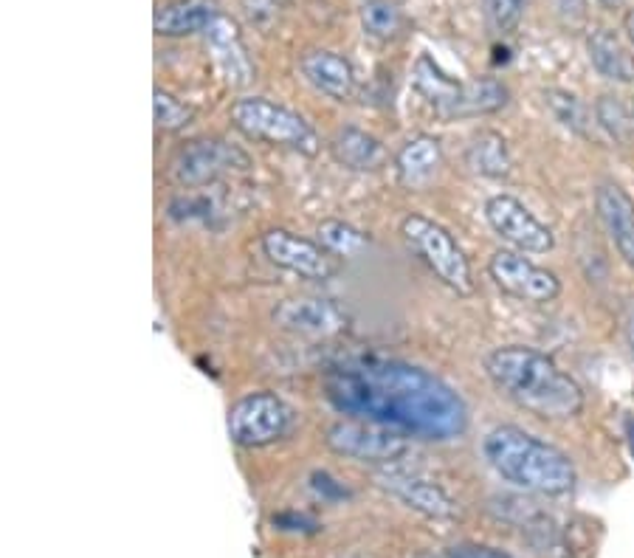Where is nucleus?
<instances>
[{"label": "nucleus", "mask_w": 634, "mask_h": 558, "mask_svg": "<svg viewBox=\"0 0 634 558\" xmlns=\"http://www.w3.org/2000/svg\"><path fill=\"white\" fill-rule=\"evenodd\" d=\"M325 395L344 415L446 443L468 429V406L434 372L395 358H347L325 375Z\"/></svg>", "instance_id": "f257e3e1"}, {"label": "nucleus", "mask_w": 634, "mask_h": 558, "mask_svg": "<svg viewBox=\"0 0 634 558\" xmlns=\"http://www.w3.org/2000/svg\"><path fill=\"white\" fill-rule=\"evenodd\" d=\"M485 372L505 398L536 418L570 420L584 409V389L578 387V381L553 358L525 344L494 350L485 358Z\"/></svg>", "instance_id": "f03ea898"}, {"label": "nucleus", "mask_w": 634, "mask_h": 558, "mask_svg": "<svg viewBox=\"0 0 634 558\" xmlns=\"http://www.w3.org/2000/svg\"><path fill=\"white\" fill-rule=\"evenodd\" d=\"M482 451L499 477L530 494H570L578 480L573 460L564 451L519 426L491 429L482 440Z\"/></svg>", "instance_id": "7ed1b4c3"}, {"label": "nucleus", "mask_w": 634, "mask_h": 558, "mask_svg": "<svg viewBox=\"0 0 634 558\" xmlns=\"http://www.w3.org/2000/svg\"><path fill=\"white\" fill-rule=\"evenodd\" d=\"M232 124L254 141H263L271 147H285L302 155L319 153V136L316 130L299 116L296 110L277 105L265 96H243L229 110Z\"/></svg>", "instance_id": "20e7f679"}, {"label": "nucleus", "mask_w": 634, "mask_h": 558, "mask_svg": "<svg viewBox=\"0 0 634 558\" xmlns=\"http://www.w3.org/2000/svg\"><path fill=\"white\" fill-rule=\"evenodd\" d=\"M401 234L406 246L418 254L420 263L426 265L446 288L460 296L474 294L471 263H468L463 248L457 246V240L440 223H434L432 217L426 215H409L403 217Z\"/></svg>", "instance_id": "39448f33"}, {"label": "nucleus", "mask_w": 634, "mask_h": 558, "mask_svg": "<svg viewBox=\"0 0 634 558\" xmlns=\"http://www.w3.org/2000/svg\"><path fill=\"white\" fill-rule=\"evenodd\" d=\"M294 420V409L277 392L260 389L234 403L226 418V429L237 446L265 449L285 440L294 429Z\"/></svg>", "instance_id": "423d86ee"}, {"label": "nucleus", "mask_w": 634, "mask_h": 558, "mask_svg": "<svg viewBox=\"0 0 634 558\" xmlns=\"http://www.w3.org/2000/svg\"><path fill=\"white\" fill-rule=\"evenodd\" d=\"M325 446L344 460L370 465H392L409 451V440L384 423L364 418H347L330 423Z\"/></svg>", "instance_id": "0eeeda50"}, {"label": "nucleus", "mask_w": 634, "mask_h": 558, "mask_svg": "<svg viewBox=\"0 0 634 558\" xmlns=\"http://www.w3.org/2000/svg\"><path fill=\"white\" fill-rule=\"evenodd\" d=\"M251 170V155L223 139H192L172 158V178L181 186L201 189L226 175Z\"/></svg>", "instance_id": "6e6552de"}, {"label": "nucleus", "mask_w": 634, "mask_h": 558, "mask_svg": "<svg viewBox=\"0 0 634 558\" xmlns=\"http://www.w3.org/2000/svg\"><path fill=\"white\" fill-rule=\"evenodd\" d=\"M263 251L277 268L291 271V274L302 279L325 282V279L336 277V271H339L336 254H330L322 243H313L308 237H299V234L288 232V229L265 232Z\"/></svg>", "instance_id": "1a4fd4ad"}, {"label": "nucleus", "mask_w": 634, "mask_h": 558, "mask_svg": "<svg viewBox=\"0 0 634 558\" xmlns=\"http://www.w3.org/2000/svg\"><path fill=\"white\" fill-rule=\"evenodd\" d=\"M488 274L505 294L522 302L544 305L561 294V282L553 271L530 263L525 254L516 251H496L488 263Z\"/></svg>", "instance_id": "9d476101"}, {"label": "nucleus", "mask_w": 634, "mask_h": 558, "mask_svg": "<svg viewBox=\"0 0 634 558\" xmlns=\"http://www.w3.org/2000/svg\"><path fill=\"white\" fill-rule=\"evenodd\" d=\"M485 217H488L491 229L519 251L544 254L556 243L553 232L513 195H494L491 201L485 203Z\"/></svg>", "instance_id": "9b49d317"}, {"label": "nucleus", "mask_w": 634, "mask_h": 558, "mask_svg": "<svg viewBox=\"0 0 634 558\" xmlns=\"http://www.w3.org/2000/svg\"><path fill=\"white\" fill-rule=\"evenodd\" d=\"M347 313L333 299H319V296H294L282 299L274 308V325L294 333V336H308V339H330L347 330Z\"/></svg>", "instance_id": "f8f14e48"}, {"label": "nucleus", "mask_w": 634, "mask_h": 558, "mask_svg": "<svg viewBox=\"0 0 634 558\" xmlns=\"http://www.w3.org/2000/svg\"><path fill=\"white\" fill-rule=\"evenodd\" d=\"M206 48L212 51L220 74L232 88H246L254 79V62L248 57V48L243 43V34L237 29L232 17L215 15L209 20V26L203 29Z\"/></svg>", "instance_id": "ddd939ff"}, {"label": "nucleus", "mask_w": 634, "mask_h": 558, "mask_svg": "<svg viewBox=\"0 0 634 558\" xmlns=\"http://www.w3.org/2000/svg\"><path fill=\"white\" fill-rule=\"evenodd\" d=\"M378 485L395 499H401L406 508L423 513L429 519L446 522V519L457 516V502L432 480H423L415 474H401V471H387L378 477Z\"/></svg>", "instance_id": "4468645a"}, {"label": "nucleus", "mask_w": 634, "mask_h": 558, "mask_svg": "<svg viewBox=\"0 0 634 558\" xmlns=\"http://www.w3.org/2000/svg\"><path fill=\"white\" fill-rule=\"evenodd\" d=\"M299 71L313 91L325 93L336 102H347L356 93V71H353L350 60L336 51L313 48L299 60Z\"/></svg>", "instance_id": "2eb2a0df"}, {"label": "nucleus", "mask_w": 634, "mask_h": 558, "mask_svg": "<svg viewBox=\"0 0 634 558\" xmlns=\"http://www.w3.org/2000/svg\"><path fill=\"white\" fill-rule=\"evenodd\" d=\"M595 206L609 240L615 243L620 257L634 268V201L620 186L604 184L595 195Z\"/></svg>", "instance_id": "dca6fc26"}, {"label": "nucleus", "mask_w": 634, "mask_h": 558, "mask_svg": "<svg viewBox=\"0 0 634 558\" xmlns=\"http://www.w3.org/2000/svg\"><path fill=\"white\" fill-rule=\"evenodd\" d=\"M443 164V147L434 136H415L403 144L395 155V170L403 184L420 189L432 181Z\"/></svg>", "instance_id": "f3484780"}, {"label": "nucleus", "mask_w": 634, "mask_h": 558, "mask_svg": "<svg viewBox=\"0 0 634 558\" xmlns=\"http://www.w3.org/2000/svg\"><path fill=\"white\" fill-rule=\"evenodd\" d=\"M330 150H333V158L339 161L341 167L353 172H375L381 170L387 164V150L384 144L358 130V127H344L339 130L333 141H330Z\"/></svg>", "instance_id": "a211bd4d"}, {"label": "nucleus", "mask_w": 634, "mask_h": 558, "mask_svg": "<svg viewBox=\"0 0 634 558\" xmlns=\"http://www.w3.org/2000/svg\"><path fill=\"white\" fill-rule=\"evenodd\" d=\"M589 62L601 77L612 82H634V54L623 46L618 34L612 29H595L587 37Z\"/></svg>", "instance_id": "6ab92c4d"}, {"label": "nucleus", "mask_w": 634, "mask_h": 558, "mask_svg": "<svg viewBox=\"0 0 634 558\" xmlns=\"http://www.w3.org/2000/svg\"><path fill=\"white\" fill-rule=\"evenodd\" d=\"M508 105V88L496 79H474L463 82L454 105L446 113V119H465V116H485L496 113Z\"/></svg>", "instance_id": "aec40b11"}, {"label": "nucleus", "mask_w": 634, "mask_h": 558, "mask_svg": "<svg viewBox=\"0 0 634 558\" xmlns=\"http://www.w3.org/2000/svg\"><path fill=\"white\" fill-rule=\"evenodd\" d=\"M465 164L471 167V172H477L482 178H508L511 175L508 141L502 139L499 133H494V130H482L468 144Z\"/></svg>", "instance_id": "412c9836"}, {"label": "nucleus", "mask_w": 634, "mask_h": 558, "mask_svg": "<svg viewBox=\"0 0 634 558\" xmlns=\"http://www.w3.org/2000/svg\"><path fill=\"white\" fill-rule=\"evenodd\" d=\"M215 17L212 9H206L203 3H192V0H178V3H167L155 12V34L161 37H186L209 26V20Z\"/></svg>", "instance_id": "4be33fe9"}, {"label": "nucleus", "mask_w": 634, "mask_h": 558, "mask_svg": "<svg viewBox=\"0 0 634 558\" xmlns=\"http://www.w3.org/2000/svg\"><path fill=\"white\" fill-rule=\"evenodd\" d=\"M412 79H415V88L432 102L440 116L449 113V108L454 105V99H457V91H460V85H463V82H454V79L446 77L429 57H420L418 65H415V77Z\"/></svg>", "instance_id": "5701e85b"}, {"label": "nucleus", "mask_w": 634, "mask_h": 558, "mask_svg": "<svg viewBox=\"0 0 634 558\" xmlns=\"http://www.w3.org/2000/svg\"><path fill=\"white\" fill-rule=\"evenodd\" d=\"M361 26H364L367 37L387 43L401 31V9L392 0H364L361 3Z\"/></svg>", "instance_id": "b1692460"}, {"label": "nucleus", "mask_w": 634, "mask_h": 558, "mask_svg": "<svg viewBox=\"0 0 634 558\" xmlns=\"http://www.w3.org/2000/svg\"><path fill=\"white\" fill-rule=\"evenodd\" d=\"M595 119L609 133V139H615L618 144H629L634 139V110H629L620 96L606 93L598 99L595 105Z\"/></svg>", "instance_id": "393cba45"}, {"label": "nucleus", "mask_w": 634, "mask_h": 558, "mask_svg": "<svg viewBox=\"0 0 634 558\" xmlns=\"http://www.w3.org/2000/svg\"><path fill=\"white\" fill-rule=\"evenodd\" d=\"M319 243L336 254V257H353L361 248L370 246L367 234L358 232L356 226L344 223V220H325L319 223Z\"/></svg>", "instance_id": "a878e982"}, {"label": "nucleus", "mask_w": 634, "mask_h": 558, "mask_svg": "<svg viewBox=\"0 0 634 558\" xmlns=\"http://www.w3.org/2000/svg\"><path fill=\"white\" fill-rule=\"evenodd\" d=\"M153 116H155V127H158V130H164V133H181V130H186V127L192 124V119H195V110L189 108L186 102H181L178 96H172L170 91L155 88Z\"/></svg>", "instance_id": "bb28decb"}, {"label": "nucleus", "mask_w": 634, "mask_h": 558, "mask_svg": "<svg viewBox=\"0 0 634 558\" xmlns=\"http://www.w3.org/2000/svg\"><path fill=\"white\" fill-rule=\"evenodd\" d=\"M544 102L550 105L553 116H556L558 122L564 124L567 130L587 136L589 110L578 96H573V93H567V91H544Z\"/></svg>", "instance_id": "cd10ccee"}, {"label": "nucleus", "mask_w": 634, "mask_h": 558, "mask_svg": "<svg viewBox=\"0 0 634 558\" xmlns=\"http://www.w3.org/2000/svg\"><path fill=\"white\" fill-rule=\"evenodd\" d=\"M485 17L496 34H513L525 15V0H482Z\"/></svg>", "instance_id": "c85d7f7f"}, {"label": "nucleus", "mask_w": 634, "mask_h": 558, "mask_svg": "<svg viewBox=\"0 0 634 558\" xmlns=\"http://www.w3.org/2000/svg\"><path fill=\"white\" fill-rule=\"evenodd\" d=\"M240 3H243V12L248 15V20L260 29H268L277 20L279 0H240Z\"/></svg>", "instance_id": "c756f323"}, {"label": "nucleus", "mask_w": 634, "mask_h": 558, "mask_svg": "<svg viewBox=\"0 0 634 558\" xmlns=\"http://www.w3.org/2000/svg\"><path fill=\"white\" fill-rule=\"evenodd\" d=\"M558 17L573 29V26H581L587 20V0H556Z\"/></svg>", "instance_id": "7c9ffc66"}, {"label": "nucleus", "mask_w": 634, "mask_h": 558, "mask_svg": "<svg viewBox=\"0 0 634 558\" xmlns=\"http://www.w3.org/2000/svg\"><path fill=\"white\" fill-rule=\"evenodd\" d=\"M449 558H511L502 550H494V547H485V544H460L449 553Z\"/></svg>", "instance_id": "2f4dec72"}, {"label": "nucleus", "mask_w": 634, "mask_h": 558, "mask_svg": "<svg viewBox=\"0 0 634 558\" xmlns=\"http://www.w3.org/2000/svg\"><path fill=\"white\" fill-rule=\"evenodd\" d=\"M626 34H629V40L634 43V9L626 15Z\"/></svg>", "instance_id": "473e14b6"}, {"label": "nucleus", "mask_w": 634, "mask_h": 558, "mask_svg": "<svg viewBox=\"0 0 634 558\" xmlns=\"http://www.w3.org/2000/svg\"><path fill=\"white\" fill-rule=\"evenodd\" d=\"M601 6H604V9H609V12H615V9H620V6H623V0H601Z\"/></svg>", "instance_id": "72a5a7b5"}, {"label": "nucleus", "mask_w": 634, "mask_h": 558, "mask_svg": "<svg viewBox=\"0 0 634 558\" xmlns=\"http://www.w3.org/2000/svg\"><path fill=\"white\" fill-rule=\"evenodd\" d=\"M632 110H634V105H632Z\"/></svg>", "instance_id": "f704fd0d"}]
</instances>
